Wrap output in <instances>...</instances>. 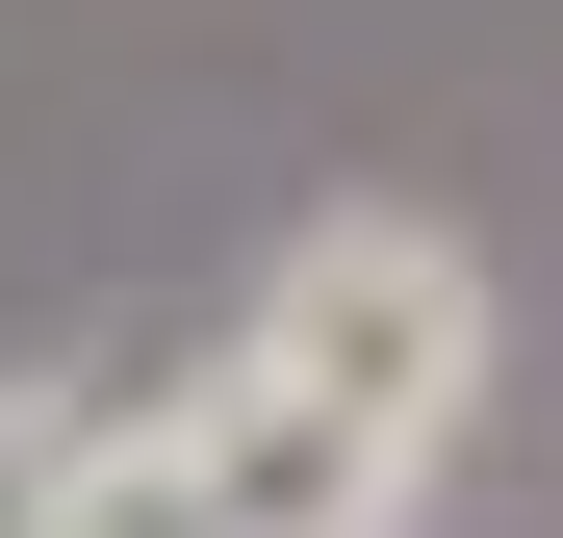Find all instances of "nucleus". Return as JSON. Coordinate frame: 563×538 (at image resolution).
<instances>
[{"label":"nucleus","mask_w":563,"mask_h":538,"mask_svg":"<svg viewBox=\"0 0 563 538\" xmlns=\"http://www.w3.org/2000/svg\"><path fill=\"white\" fill-rule=\"evenodd\" d=\"M256 359L333 385V410H385V436H461V385H487V256L410 231V206H333V231L256 283Z\"/></svg>","instance_id":"nucleus-1"},{"label":"nucleus","mask_w":563,"mask_h":538,"mask_svg":"<svg viewBox=\"0 0 563 538\" xmlns=\"http://www.w3.org/2000/svg\"><path fill=\"white\" fill-rule=\"evenodd\" d=\"M179 487H206V538H410L435 436L282 385V359H231V385H179Z\"/></svg>","instance_id":"nucleus-2"},{"label":"nucleus","mask_w":563,"mask_h":538,"mask_svg":"<svg viewBox=\"0 0 563 538\" xmlns=\"http://www.w3.org/2000/svg\"><path fill=\"white\" fill-rule=\"evenodd\" d=\"M77 436H103V410H52V385H0V538H52V487H77Z\"/></svg>","instance_id":"nucleus-3"}]
</instances>
